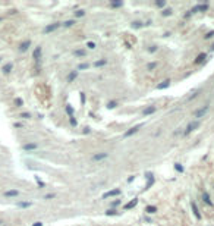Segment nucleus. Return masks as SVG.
Wrapping results in <instances>:
<instances>
[{
  "mask_svg": "<svg viewBox=\"0 0 214 226\" xmlns=\"http://www.w3.org/2000/svg\"><path fill=\"white\" fill-rule=\"evenodd\" d=\"M106 214H107V216H113V214H116V212H114V210H107Z\"/></svg>",
  "mask_w": 214,
  "mask_h": 226,
  "instance_id": "obj_37",
  "label": "nucleus"
},
{
  "mask_svg": "<svg viewBox=\"0 0 214 226\" xmlns=\"http://www.w3.org/2000/svg\"><path fill=\"white\" fill-rule=\"evenodd\" d=\"M87 47H88V49H96V44H94V43H92V41H88V43H87Z\"/></svg>",
  "mask_w": 214,
  "mask_h": 226,
  "instance_id": "obj_28",
  "label": "nucleus"
},
{
  "mask_svg": "<svg viewBox=\"0 0 214 226\" xmlns=\"http://www.w3.org/2000/svg\"><path fill=\"white\" fill-rule=\"evenodd\" d=\"M29 46H31V41H29V40H28V41H23L22 44H21V47H19V50H21V51H27Z\"/></svg>",
  "mask_w": 214,
  "mask_h": 226,
  "instance_id": "obj_15",
  "label": "nucleus"
},
{
  "mask_svg": "<svg viewBox=\"0 0 214 226\" xmlns=\"http://www.w3.org/2000/svg\"><path fill=\"white\" fill-rule=\"evenodd\" d=\"M155 110H157V107H155V106H150V107H147L145 110L142 112V115H144V116H148V115H153Z\"/></svg>",
  "mask_w": 214,
  "mask_h": 226,
  "instance_id": "obj_11",
  "label": "nucleus"
},
{
  "mask_svg": "<svg viewBox=\"0 0 214 226\" xmlns=\"http://www.w3.org/2000/svg\"><path fill=\"white\" fill-rule=\"evenodd\" d=\"M205 57H207V54H205V53L198 54V56H196V59H195V63H201V62H202V60L205 59Z\"/></svg>",
  "mask_w": 214,
  "mask_h": 226,
  "instance_id": "obj_17",
  "label": "nucleus"
},
{
  "mask_svg": "<svg viewBox=\"0 0 214 226\" xmlns=\"http://www.w3.org/2000/svg\"><path fill=\"white\" fill-rule=\"evenodd\" d=\"M73 24H75V21H66V22H63V27H72Z\"/></svg>",
  "mask_w": 214,
  "mask_h": 226,
  "instance_id": "obj_26",
  "label": "nucleus"
},
{
  "mask_svg": "<svg viewBox=\"0 0 214 226\" xmlns=\"http://www.w3.org/2000/svg\"><path fill=\"white\" fill-rule=\"evenodd\" d=\"M145 212H147V213H150V214H153V213L157 212V207H155V206H148V207L145 208Z\"/></svg>",
  "mask_w": 214,
  "mask_h": 226,
  "instance_id": "obj_19",
  "label": "nucleus"
},
{
  "mask_svg": "<svg viewBox=\"0 0 214 226\" xmlns=\"http://www.w3.org/2000/svg\"><path fill=\"white\" fill-rule=\"evenodd\" d=\"M213 35H214V31H210L208 34H207V35H204V38H205V40H208V38H211Z\"/></svg>",
  "mask_w": 214,
  "mask_h": 226,
  "instance_id": "obj_34",
  "label": "nucleus"
},
{
  "mask_svg": "<svg viewBox=\"0 0 214 226\" xmlns=\"http://www.w3.org/2000/svg\"><path fill=\"white\" fill-rule=\"evenodd\" d=\"M60 27V24L59 22H54V24H50V25H47L46 28H44V34H49V32H53L54 29H57V28Z\"/></svg>",
  "mask_w": 214,
  "mask_h": 226,
  "instance_id": "obj_4",
  "label": "nucleus"
},
{
  "mask_svg": "<svg viewBox=\"0 0 214 226\" xmlns=\"http://www.w3.org/2000/svg\"><path fill=\"white\" fill-rule=\"evenodd\" d=\"M15 104H16L18 107H19V106H22V99H16V100H15Z\"/></svg>",
  "mask_w": 214,
  "mask_h": 226,
  "instance_id": "obj_35",
  "label": "nucleus"
},
{
  "mask_svg": "<svg viewBox=\"0 0 214 226\" xmlns=\"http://www.w3.org/2000/svg\"><path fill=\"white\" fill-rule=\"evenodd\" d=\"M32 226H43V223H41V222H35Z\"/></svg>",
  "mask_w": 214,
  "mask_h": 226,
  "instance_id": "obj_42",
  "label": "nucleus"
},
{
  "mask_svg": "<svg viewBox=\"0 0 214 226\" xmlns=\"http://www.w3.org/2000/svg\"><path fill=\"white\" fill-rule=\"evenodd\" d=\"M138 204V200L137 198H133V200H131L129 203H126L125 204V210H129V208H133L135 206Z\"/></svg>",
  "mask_w": 214,
  "mask_h": 226,
  "instance_id": "obj_10",
  "label": "nucleus"
},
{
  "mask_svg": "<svg viewBox=\"0 0 214 226\" xmlns=\"http://www.w3.org/2000/svg\"><path fill=\"white\" fill-rule=\"evenodd\" d=\"M46 200H51V198H54V194H47L46 197H44Z\"/></svg>",
  "mask_w": 214,
  "mask_h": 226,
  "instance_id": "obj_39",
  "label": "nucleus"
},
{
  "mask_svg": "<svg viewBox=\"0 0 214 226\" xmlns=\"http://www.w3.org/2000/svg\"><path fill=\"white\" fill-rule=\"evenodd\" d=\"M41 51H43V49H41L40 46H38V47H35L34 53H32V57H34L35 60H40V57H41Z\"/></svg>",
  "mask_w": 214,
  "mask_h": 226,
  "instance_id": "obj_8",
  "label": "nucleus"
},
{
  "mask_svg": "<svg viewBox=\"0 0 214 226\" xmlns=\"http://www.w3.org/2000/svg\"><path fill=\"white\" fill-rule=\"evenodd\" d=\"M175 169H176L178 172H180V173L183 172V166H182V164H179V163H176V164H175Z\"/></svg>",
  "mask_w": 214,
  "mask_h": 226,
  "instance_id": "obj_25",
  "label": "nucleus"
},
{
  "mask_svg": "<svg viewBox=\"0 0 214 226\" xmlns=\"http://www.w3.org/2000/svg\"><path fill=\"white\" fill-rule=\"evenodd\" d=\"M75 56H85V50H75Z\"/></svg>",
  "mask_w": 214,
  "mask_h": 226,
  "instance_id": "obj_24",
  "label": "nucleus"
},
{
  "mask_svg": "<svg viewBox=\"0 0 214 226\" xmlns=\"http://www.w3.org/2000/svg\"><path fill=\"white\" fill-rule=\"evenodd\" d=\"M109 157V153H98V154H94L92 156V160H96V162H100L103 159H107Z\"/></svg>",
  "mask_w": 214,
  "mask_h": 226,
  "instance_id": "obj_6",
  "label": "nucleus"
},
{
  "mask_svg": "<svg viewBox=\"0 0 214 226\" xmlns=\"http://www.w3.org/2000/svg\"><path fill=\"white\" fill-rule=\"evenodd\" d=\"M155 68V63H150L148 65V69H154Z\"/></svg>",
  "mask_w": 214,
  "mask_h": 226,
  "instance_id": "obj_40",
  "label": "nucleus"
},
{
  "mask_svg": "<svg viewBox=\"0 0 214 226\" xmlns=\"http://www.w3.org/2000/svg\"><path fill=\"white\" fill-rule=\"evenodd\" d=\"M76 75H78V71H72V72L68 75V82H72L75 78H76Z\"/></svg>",
  "mask_w": 214,
  "mask_h": 226,
  "instance_id": "obj_16",
  "label": "nucleus"
},
{
  "mask_svg": "<svg viewBox=\"0 0 214 226\" xmlns=\"http://www.w3.org/2000/svg\"><path fill=\"white\" fill-rule=\"evenodd\" d=\"M2 71H3V73H9L10 71H12V63H7V65H5Z\"/></svg>",
  "mask_w": 214,
  "mask_h": 226,
  "instance_id": "obj_18",
  "label": "nucleus"
},
{
  "mask_svg": "<svg viewBox=\"0 0 214 226\" xmlns=\"http://www.w3.org/2000/svg\"><path fill=\"white\" fill-rule=\"evenodd\" d=\"M88 66H90L88 63H81L79 66H78V69H88Z\"/></svg>",
  "mask_w": 214,
  "mask_h": 226,
  "instance_id": "obj_30",
  "label": "nucleus"
},
{
  "mask_svg": "<svg viewBox=\"0 0 214 226\" xmlns=\"http://www.w3.org/2000/svg\"><path fill=\"white\" fill-rule=\"evenodd\" d=\"M84 15H85V10H82V9L75 12V16H78V18H81V16H84Z\"/></svg>",
  "mask_w": 214,
  "mask_h": 226,
  "instance_id": "obj_23",
  "label": "nucleus"
},
{
  "mask_svg": "<svg viewBox=\"0 0 214 226\" xmlns=\"http://www.w3.org/2000/svg\"><path fill=\"white\" fill-rule=\"evenodd\" d=\"M22 148L25 150V151H31V150L37 148V144H34V142H31V144H25V145H22Z\"/></svg>",
  "mask_w": 214,
  "mask_h": 226,
  "instance_id": "obj_14",
  "label": "nucleus"
},
{
  "mask_svg": "<svg viewBox=\"0 0 214 226\" xmlns=\"http://www.w3.org/2000/svg\"><path fill=\"white\" fill-rule=\"evenodd\" d=\"M170 13H172V9H170V7L163 10V16H167V15H170Z\"/></svg>",
  "mask_w": 214,
  "mask_h": 226,
  "instance_id": "obj_29",
  "label": "nucleus"
},
{
  "mask_svg": "<svg viewBox=\"0 0 214 226\" xmlns=\"http://www.w3.org/2000/svg\"><path fill=\"white\" fill-rule=\"evenodd\" d=\"M66 113L69 115V118H73V109H72V106H66Z\"/></svg>",
  "mask_w": 214,
  "mask_h": 226,
  "instance_id": "obj_21",
  "label": "nucleus"
},
{
  "mask_svg": "<svg viewBox=\"0 0 214 226\" xmlns=\"http://www.w3.org/2000/svg\"><path fill=\"white\" fill-rule=\"evenodd\" d=\"M141 126H142V123H139V125H137V126L131 128L129 131L125 132V135H123V137H125V138H128V137H131V135H133V134H137V132L139 131V128H141Z\"/></svg>",
  "mask_w": 214,
  "mask_h": 226,
  "instance_id": "obj_3",
  "label": "nucleus"
},
{
  "mask_svg": "<svg viewBox=\"0 0 214 226\" xmlns=\"http://www.w3.org/2000/svg\"><path fill=\"white\" fill-rule=\"evenodd\" d=\"M122 192V191L119 190V188H116V190H112L109 191V192H106V194H103V198H109V197H114V195H119Z\"/></svg>",
  "mask_w": 214,
  "mask_h": 226,
  "instance_id": "obj_5",
  "label": "nucleus"
},
{
  "mask_svg": "<svg viewBox=\"0 0 214 226\" xmlns=\"http://www.w3.org/2000/svg\"><path fill=\"white\" fill-rule=\"evenodd\" d=\"M169 85H170V79H164L161 84H158V85H157V90H164V88H167Z\"/></svg>",
  "mask_w": 214,
  "mask_h": 226,
  "instance_id": "obj_12",
  "label": "nucleus"
},
{
  "mask_svg": "<svg viewBox=\"0 0 214 226\" xmlns=\"http://www.w3.org/2000/svg\"><path fill=\"white\" fill-rule=\"evenodd\" d=\"M211 50H214V46H213V47H211Z\"/></svg>",
  "mask_w": 214,
  "mask_h": 226,
  "instance_id": "obj_43",
  "label": "nucleus"
},
{
  "mask_svg": "<svg viewBox=\"0 0 214 226\" xmlns=\"http://www.w3.org/2000/svg\"><path fill=\"white\" fill-rule=\"evenodd\" d=\"M208 106H204V107H201V109H198L196 112H194V118H202L205 113L208 112Z\"/></svg>",
  "mask_w": 214,
  "mask_h": 226,
  "instance_id": "obj_2",
  "label": "nucleus"
},
{
  "mask_svg": "<svg viewBox=\"0 0 214 226\" xmlns=\"http://www.w3.org/2000/svg\"><path fill=\"white\" fill-rule=\"evenodd\" d=\"M191 207H192V212H194V214H195V217L200 220L201 219V213H200V210H198V207H196V203L195 201H192L191 203Z\"/></svg>",
  "mask_w": 214,
  "mask_h": 226,
  "instance_id": "obj_7",
  "label": "nucleus"
},
{
  "mask_svg": "<svg viewBox=\"0 0 214 226\" xmlns=\"http://www.w3.org/2000/svg\"><path fill=\"white\" fill-rule=\"evenodd\" d=\"M155 49H157L155 46H151V47H150V51H151V53H153V51H155Z\"/></svg>",
  "mask_w": 214,
  "mask_h": 226,
  "instance_id": "obj_41",
  "label": "nucleus"
},
{
  "mask_svg": "<svg viewBox=\"0 0 214 226\" xmlns=\"http://www.w3.org/2000/svg\"><path fill=\"white\" fill-rule=\"evenodd\" d=\"M132 27L133 28H141L142 27V22H132Z\"/></svg>",
  "mask_w": 214,
  "mask_h": 226,
  "instance_id": "obj_31",
  "label": "nucleus"
},
{
  "mask_svg": "<svg viewBox=\"0 0 214 226\" xmlns=\"http://www.w3.org/2000/svg\"><path fill=\"white\" fill-rule=\"evenodd\" d=\"M70 125L72 126H76V119L75 118H70Z\"/></svg>",
  "mask_w": 214,
  "mask_h": 226,
  "instance_id": "obj_38",
  "label": "nucleus"
},
{
  "mask_svg": "<svg viewBox=\"0 0 214 226\" xmlns=\"http://www.w3.org/2000/svg\"><path fill=\"white\" fill-rule=\"evenodd\" d=\"M164 5H166V2H163V0H160V2H155V6H157V7H163Z\"/></svg>",
  "mask_w": 214,
  "mask_h": 226,
  "instance_id": "obj_27",
  "label": "nucleus"
},
{
  "mask_svg": "<svg viewBox=\"0 0 214 226\" xmlns=\"http://www.w3.org/2000/svg\"><path fill=\"white\" fill-rule=\"evenodd\" d=\"M21 118H23V119H29V118H31V115H29V113H22V115H21Z\"/></svg>",
  "mask_w": 214,
  "mask_h": 226,
  "instance_id": "obj_36",
  "label": "nucleus"
},
{
  "mask_svg": "<svg viewBox=\"0 0 214 226\" xmlns=\"http://www.w3.org/2000/svg\"><path fill=\"white\" fill-rule=\"evenodd\" d=\"M202 200H204V203L207 204V206H210V207H214L213 201L210 200V195H208V192H204V194H202Z\"/></svg>",
  "mask_w": 214,
  "mask_h": 226,
  "instance_id": "obj_9",
  "label": "nucleus"
},
{
  "mask_svg": "<svg viewBox=\"0 0 214 226\" xmlns=\"http://www.w3.org/2000/svg\"><path fill=\"white\" fill-rule=\"evenodd\" d=\"M110 6L112 7H120V6H123V2H112Z\"/></svg>",
  "mask_w": 214,
  "mask_h": 226,
  "instance_id": "obj_22",
  "label": "nucleus"
},
{
  "mask_svg": "<svg viewBox=\"0 0 214 226\" xmlns=\"http://www.w3.org/2000/svg\"><path fill=\"white\" fill-rule=\"evenodd\" d=\"M107 63V60L106 59H101V60H97V62H94V66L96 68H98V66H103V65H106Z\"/></svg>",
  "mask_w": 214,
  "mask_h": 226,
  "instance_id": "obj_20",
  "label": "nucleus"
},
{
  "mask_svg": "<svg viewBox=\"0 0 214 226\" xmlns=\"http://www.w3.org/2000/svg\"><path fill=\"white\" fill-rule=\"evenodd\" d=\"M16 195H19L18 190H10V191H6L5 192V197H16Z\"/></svg>",
  "mask_w": 214,
  "mask_h": 226,
  "instance_id": "obj_13",
  "label": "nucleus"
},
{
  "mask_svg": "<svg viewBox=\"0 0 214 226\" xmlns=\"http://www.w3.org/2000/svg\"><path fill=\"white\" fill-rule=\"evenodd\" d=\"M19 207H29L31 206V203H18Z\"/></svg>",
  "mask_w": 214,
  "mask_h": 226,
  "instance_id": "obj_32",
  "label": "nucleus"
},
{
  "mask_svg": "<svg viewBox=\"0 0 214 226\" xmlns=\"http://www.w3.org/2000/svg\"><path fill=\"white\" fill-rule=\"evenodd\" d=\"M107 107H109V109H114V107H116V101H110V103L107 104Z\"/></svg>",
  "mask_w": 214,
  "mask_h": 226,
  "instance_id": "obj_33",
  "label": "nucleus"
},
{
  "mask_svg": "<svg viewBox=\"0 0 214 226\" xmlns=\"http://www.w3.org/2000/svg\"><path fill=\"white\" fill-rule=\"evenodd\" d=\"M198 126H200V120H192V122H189V123H188V126H186V129H185V135L191 134L192 131H195Z\"/></svg>",
  "mask_w": 214,
  "mask_h": 226,
  "instance_id": "obj_1",
  "label": "nucleus"
}]
</instances>
